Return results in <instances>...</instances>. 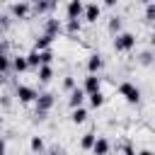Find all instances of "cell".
<instances>
[{"label":"cell","instance_id":"cell-1","mask_svg":"<svg viewBox=\"0 0 155 155\" xmlns=\"http://www.w3.org/2000/svg\"><path fill=\"white\" fill-rule=\"evenodd\" d=\"M133 48H136V36H133L131 31H119V34H114V51L128 53V51H133Z\"/></svg>","mask_w":155,"mask_h":155},{"label":"cell","instance_id":"cell-2","mask_svg":"<svg viewBox=\"0 0 155 155\" xmlns=\"http://www.w3.org/2000/svg\"><path fill=\"white\" fill-rule=\"evenodd\" d=\"M36 116L39 119H46V114L53 109V104H56V97H53V92H44V94H39L36 97Z\"/></svg>","mask_w":155,"mask_h":155},{"label":"cell","instance_id":"cell-3","mask_svg":"<svg viewBox=\"0 0 155 155\" xmlns=\"http://www.w3.org/2000/svg\"><path fill=\"white\" fill-rule=\"evenodd\" d=\"M119 94H121L128 104H138V102H140V90H138L133 82H128V80H124V82L119 85Z\"/></svg>","mask_w":155,"mask_h":155},{"label":"cell","instance_id":"cell-4","mask_svg":"<svg viewBox=\"0 0 155 155\" xmlns=\"http://www.w3.org/2000/svg\"><path fill=\"white\" fill-rule=\"evenodd\" d=\"M15 97H17L22 104H31V102H36L39 92H36L34 87H29V85H17V87H15Z\"/></svg>","mask_w":155,"mask_h":155},{"label":"cell","instance_id":"cell-5","mask_svg":"<svg viewBox=\"0 0 155 155\" xmlns=\"http://www.w3.org/2000/svg\"><path fill=\"white\" fill-rule=\"evenodd\" d=\"M10 15H12L15 19H27V17L31 15V2H27V0L12 2V5H10Z\"/></svg>","mask_w":155,"mask_h":155},{"label":"cell","instance_id":"cell-6","mask_svg":"<svg viewBox=\"0 0 155 155\" xmlns=\"http://www.w3.org/2000/svg\"><path fill=\"white\" fill-rule=\"evenodd\" d=\"M82 12H85V2L82 0H68V5H65V17L68 19H80Z\"/></svg>","mask_w":155,"mask_h":155},{"label":"cell","instance_id":"cell-7","mask_svg":"<svg viewBox=\"0 0 155 155\" xmlns=\"http://www.w3.org/2000/svg\"><path fill=\"white\" fill-rule=\"evenodd\" d=\"M82 90H85L87 94L102 90V78H99V73H87V78H85V82H82Z\"/></svg>","mask_w":155,"mask_h":155},{"label":"cell","instance_id":"cell-8","mask_svg":"<svg viewBox=\"0 0 155 155\" xmlns=\"http://www.w3.org/2000/svg\"><path fill=\"white\" fill-rule=\"evenodd\" d=\"M85 97H87V92H85L82 87H73V90H70V94H68V107H70V109H75V107H82Z\"/></svg>","mask_w":155,"mask_h":155},{"label":"cell","instance_id":"cell-9","mask_svg":"<svg viewBox=\"0 0 155 155\" xmlns=\"http://www.w3.org/2000/svg\"><path fill=\"white\" fill-rule=\"evenodd\" d=\"M99 15H102V7H99L97 2H87V5H85V12H82V17H85V22H90V24H94V22L99 19Z\"/></svg>","mask_w":155,"mask_h":155},{"label":"cell","instance_id":"cell-10","mask_svg":"<svg viewBox=\"0 0 155 155\" xmlns=\"http://www.w3.org/2000/svg\"><path fill=\"white\" fill-rule=\"evenodd\" d=\"M56 5H58V0H34L31 12H34V15H46V12H51Z\"/></svg>","mask_w":155,"mask_h":155},{"label":"cell","instance_id":"cell-11","mask_svg":"<svg viewBox=\"0 0 155 155\" xmlns=\"http://www.w3.org/2000/svg\"><path fill=\"white\" fill-rule=\"evenodd\" d=\"M44 31H46V34H51V36H58V34H63V22H61V19H56V17H48V19H46Z\"/></svg>","mask_w":155,"mask_h":155},{"label":"cell","instance_id":"cell-12","mask_svg":"<svg viewBox=\"0 0 155 155\" xmlns=\"http://www.w3.org/2000/svg\"><path fill=\"white\" fill-rule=\"evenodd\" d=\"M102 68H104V58L99 53H90V58H87V73H99Z\"/></svg>","mask_w":155,"mask_h":155},{"label":"cell","instance_id":"cell-13","mask_svg":"<svg viewBox=\"0 0 155 155\" xmlns=\"http://www.w3.org/2000/svg\"><path fill=\"white\" fill-rule=\"evenodd\" d=\"M36 78H39L41 82H48V80L53 78V65H51V63H41V65L36 68Z\"/></svg>","mask_w":155,"mask_h":155},{"label":"cell","instance_id":"cell-14","mask_svg":"<svg viewBox=\"0 0 155 155\" xmlns=\"http://www.w3.org/2000/svg\"><path fill=\"white\" fill-rule=\"evenodd\" d=\"M12 70H15V73H24V70H29V61H27V56H12Z\"/></svg>","mask_w":155,"mask_h":155},{"label":"cell","instance_id":"cell-15","mask_svg":"<svg viewBox=\"0 0 155 155\" xmlns=\"http://www.w3.org/2000/svg\"><path fill=\"white\" fill-rule=\"evenodd\" d=\"M53 39L56 36H51V34H41V36H36V41H34V48H39V51H44V48H48L51 44H53Z\"/></svg>","mask_w":155,"mask_h":155},{"label":"cell","instance_id":"cell-16","mask_svg":"<svg viewBox=\"0 0 155 155\" xmlns=\"http://www.w3.org/2000/svg\"><path fill=\"white\" fill-rule=\"evenodd\" d=\"M109 150H111V143H109L107 138H97L94 145H92V153H97V155H104V153H109Z\"/></svg>","mask_w":155,"mask_h":155},{"label":"cell","instance_id":"cell-17","mask_svg":"<svg viewBox=\"0 0 155 155\" xmlns=\"http://www.w3.org/2000/svg\"><path fill=\"white\" fill-rule=\"evenodd\" d=\"M85 119H87V109L85 107H75L70 111V121L73 124H85Z\"/></svg>","mask_w":155,"mask_h":155},{"label":"cell","instance_id":"cell-18","mask_svg":"<svg viewBox=\"0 0 155 155\" xmlns=\"http://www.w3.org/2000/svg\"><path fill=\"white\" fill-rule=\"evenodd\" d=\"M12 70V56L10 53H0V75Z\"/></svg>","mask_w":155,"mask_h":155},{"label":"cell","instance_id":"cell-19","mask_svg":"<svg viewBox=\"0 0 155 155\" xmlns=\"http://www.w3.org/2000/svg\"><path fill=\"white\" fill-rule=\"evenodd\" d=\"M80 29H82L80 19H68V22H65V27H63V31H65V34H80Z\"/></svg>","mask_w":155,"mask_h":155},{"label":"cell","instance_id":"cell-20","mask_svg":"<svg viewBox=\"0 0 155 155\" xmlns=\"http://www.w3.org/2000/svg\"><path fill=\"white\" fill-rule=\"evenodd\" d=\"M27 61H29V68H39V65H41V53H39V48H31V51L27 53Z\"/></svg>","mask_w":155,"mask_h":155},{"label":"cell","instance_id":"cell-21","mask_svg":"<svg viewBox=\"0 0 155 155\" xmlns=\"http://www.w3.org/2000/svg\"><path fill=\"white\" fill-rule=\"evenodd\" d=\"M87 99H90V104H92L94 109H99V107L104 104V94H102V90H97V92H90V94H87Z\"/></svg>","mask_w":155,"mask_h":155},{"label":"cell","instance_id":"cell-22","mask_svg":"<svg viewBox=\"0 0 155 155\" xmlns=\"http://www.w3.org/2000/svg\"><path fill=\"white\" fill-rule=\"evenodd\" d=\"M94 140H97V136H94V133H85V136H82V140H80V148H82V150H92Z\"/></svg>","mask_w":155,"mask_h":155},{"label":"cell","instance_id":"cell-23","mask_svg":"<svg viewBox=\"0 0 155 155\" xmlns=\"http://www.w3.org/2000/svg\"><path fill=\"white\" fill-rule=\"evenodd\" d=\"M143 17H145V22H148V24H153V22H155V2H148V5H145Z\"/></svg>","mask_w":155,"mask_h":155},{"label":"cell","instance_id":"cell-24","mask_svg":"<svg viewBox=\"0 0 155 155\" xmlns=\"http://www.w3.org/2000/svg\"><path fill=\"white\" fill-rule=\"evenodd\" d=\"M107 29H109L111 34H119V31H121V17H111L109 24H107Z\"/></svg>","mask_w":155,"mask_h":155},{"label":"cell","instance_id":"cell-25","mask_svg":"<svg viewBox=\"0 0 155 155\" xmlns=\"http://www.w3.org/2000/svg\"><path fill=\"white\" fill-rule=\"evenodd\" d=\"M29 148H31L34 153H41V150H44V140H41L39 136H34V138H31V143H29Z\"/></svg>","mask_w":155,"mask_h":155},{"label":"cell","instance_id":"cell-26","mask_svg":"<svg viewBox=\"0 0 155 155\" xmlns=\"http://www.w3.org/2000/svg\"><path fill=\"white\" fill-rule=\"evenodd\" d=\"M73 87H78V85H75V78H73V75H65V78H63V90L70 92Z\"/></svg>","mask_w":155,"mask_h":155},{"label":"cell","instance_id":"cell-27","mask_svg":"<svg viewBox=\"0 0 155 155\" xmlns=\"http://www.w3.org/2000/svg\"><path fill=\"white\" fill-rule=\"evenodd\" d=\"M41 53V63H51L53 61V51L51 48H44V51H39Z\"/></svg>","mask_w":155,"mask_h":155},{"label":"cell","instance_id":"cell-28","mask_svg":"<svg viewBox=\"0 0 155 155\" xmlns=\"http://www.w3.org/2000/svg\"><path fill=\"white\" fill-rule=\"evenodd\" d=\"M116 150H121V153H126V155H133V153H136V148H133V145H128V143L116 145Z\"/></svg>","mask_w":155,"mask_h":155},{"label":"cell","instance_id":"cell-29","mask_svg":"<svg viewBox=\"0 0 155 155\" xmlns=\"http://www.w3.org/2000/svg\"><path fill=\"white\" fill-rule=\"evenodd\" d=\"M153 58H155V56H153L150 51H145V53H140V63H143V65H150V63H153Z\"/></svg>","mask_w":155,"mask_h":155},{"label":"cell","instance_id":"cell-30","mask_svg":"<svg viewBox=\"0 0 155 155\" xmlns=\"http://www.w3.org/2000/svg\"><path fill=\"white\" fill-rule=\"evenodd\" d=\"M0 53H10V44L7 41H0Z\"/></svg>","mask_w":155,"mask_h":155},{"label":"cell","instance_id":"cell-31","mask_svg":"<svg viewBox=\"0 0 155 155\" xmlns=\"http://www.w3.org/2000/svg\"><path fill=\"white\" fill-rule=\"evenodd\" d=\"M116 2H119V0H104V5H107V7H114Z\"/></svg>","mask_w":155,"mask_h":155},{"label":"cell","instance_id":"cell-32","mask_svg":"<svg viewBox=\"0 0 155 155\" xmlns=\"http://www.w3.org/2000/svg\"><path fill=\"white\" fill-rule=\"evenodd\" d=\"M5 27H7V19H5L2 15H0V29H5Z\"/></svg>","mask_w":155,"mask_h":155},{"label":"cell","instance_id":"cell-33","mask_svg":"<svg viewBox=\"0 0 155 155\" xmlns=\"http://www.w3.org/2000/svg\"><path fill=\"white\" fill-rule=\"evenodd\" d=\"M5 150H7V145H5V140H2V138H0V155H2V153H5Z\"/></svg>","mask_w":155,"mask_h":155},{"label":"cell","instance_id":"cell-34","mask_svg":"<svg viewBox=\"0 0 155 155\" xmlns=\"http://www.w3.org/2000/svg\"><path fill=\"white\" fill-rule=\"evenodd\" d=\"M140 2H143V5H148V2H153V0H140Z\"/></svg>","mask_w":155,"mask_h":155},{"label":"cell","instance_id":"cell-35","mask_svg":"<svg viewBox=\"0 0 155 155\" xmlns=\"http://www.w3.org/2000/svg\"><path fill=\"white\" fill-rule=\"evenodd\" d=\"M0 131H2V116H0Z\"/></svg>","mask_w":155,"mask_h":155},{"label":"cell","instance_id":"cell-36","mask_svg":"<svg viewBox=\"0 0 155 155\" xmlns=\"http://www.w3.org/2000/svg\"><path fill=\"white\" fill-rule=\"evenodd\" d=\"M153 65H155V61H153Z\"/></svg>","mask_w":155,"mask_h":155}]
</instances>
